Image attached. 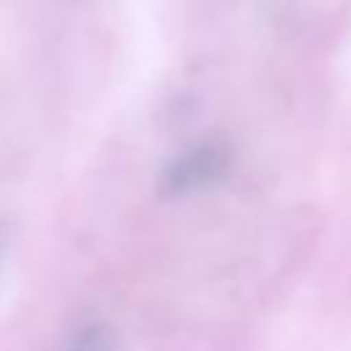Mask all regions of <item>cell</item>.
I'll use <instances>...</instances> for the list:
<instances>
[{"label": "cell", "instance_id": "obj_1", "mask_svg": "<svg viewBox=\"0 0 351 351\" xmlns=\"http://www.w3.org/2000/svg\"><path fill=\"white\" fill-rule=\"evenodd\" d=\"M110 348V335L101 329V326H88V329H82L74 340H71V346H69V351H107Z\"/></svg>", "mask_w": 351, "mask_h": 351}]
</instances>
